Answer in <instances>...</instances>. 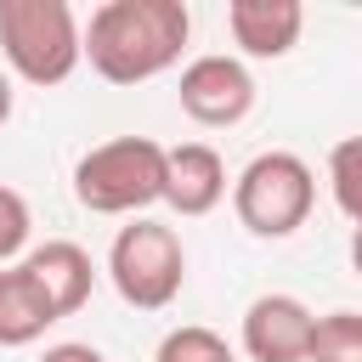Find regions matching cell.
Returning <instances> with one entry per match:
<instances>
[{
    "label": "cell",
    "instance_id": "7c38bea8",
    "mask_svg": "<svg viewBox=\"0 0 362 362\" xmlns=\"http://www.w3.org/2000/svg\"><path fill=\"white\" fill-rule=\"evenodd\" d=\"M305 362H362V317L356 311H328L311 322Z\"/></svg>",
    "mask_w": 362,
    "mask_h": 362
},
{
    "label": "cell",
    "instance_id": "30bf717a",
    "mask_svg": "<svg viewBox=\"0 0 362 362\" xmlns=\"http://www.w3.org/2000/svg\"><path fill=\"white\" fill-rule=\"evenodd\" d=\"M226 28H232V45L243 57H288L300 45L305 6L300 0H232Z\"/></svg>",
    "mask_w": 362,
    "mask_h": 362
},
{
    "label": "cell",
    "instance_id": "9c48e42d",
    "mask_svg": "<svg viewBox=\"0 0 362 362\" xmlns=\"http://www.w3.org/2000/svg\"><path fill=\"white\" fill-rule=\"evenodd\" d=\"M17 266L34 277V288H40L45 305L57 311V322L74 317V311L90 300V288H96V266H90V255H85L79 243H68V238H51V243L28 249Z\"/></svg>",
    "mask_w": 362,
    "mask_h": 362
},
{
    "label": "cell",
    "instance_id": "6da1fadb",
    "mask_svg": "<svg viewBox=\"0 0 362 362\" xmlns=\"http://www.w3.org/2000/svg\"><path fill=\"white\" fill-rule=\"evenodd\" d=\"M192 34V11L181 0H107L79 28V57L107 85H141L181 62Z\"/></svg>",
    "mask_w": 362,
    "mask_h": 362
},
{
    "label": "cell",
    "instance_id": "3957f363",
    "mask_svg": "<svg viewBox=\"0 0 362 362\" xmlns=\"http://www.w3.org/2000/svg\"><path fill=\"white\" fill-rule=\"evenodd\" d=\"M0 51L17 79L62 85L79 68V17L68 0H0Z\"/></svg>",
    "mask_w": 362,
    "mask_h": 362
},
{
    "label": "cell",
    "instance_id": "5b68a950",
    "mask_svg": "<svg viewBox=\"0 0 362 362\" xmlns=\"http://www.w3.org/2000/svg\"><path fill=\"white\" fill-rule=\"evenodd\" d=\"M107 277H113V288H119L124 305L164 311L181 294V283H187V249L175 238V226L147 221V215H136L130 226H119V238L107 249Z\"/></svg>",
    "mask_w": 362,
    "mask_h": 362
},
{
    "label": "cell",
    "instance_id": "9a60e30c",
    "mask_svg": "<svg viewBox=\"0 0 362 362\" xmlns=\"http://www.w3.org/2000/svg\"><path fill=\"white\" fill-rule=\"evenodd\" d=\"M28 226H34V221H28L23 192H17V187H0V266L28 249Z\"/></svg>",
    "mask_w": 362,
    "mask_h": 362
},
{
    "label": "cell",
    "instance_id": "277c9868",
    "mask_svg": "<svg viewBox=\"0 0 362 362\" xmlns=\"http://www.w3.org/2000/svg\"><path fill=\"white\" fill-rule=\"evenodd\" d=\"M317 175L300 153H260L232 181V209L255 238H288L311 221Z\"/></svg>",
    "mask_w": 362,
    "mask_h": 362
},
{
    "label": "cell",
    "instance_id": "4fadbf2b",
    "mask_svg": "<svg viewBox=\"0 0 362 362\" xmlns=\"http://www.w3.org/2000/svg\"><path fill=\"white\" fill-rule=\"evenodd\" d=\"M153 362H238V356L226 351V339H221L215 328L181 322V328H170V334L158 339V356H153Z\"/></svg>",
    "mask_w": 362,
    "mask_h": 362
},
{
    "label": "cell",
    "instance_id": "8992f818",
    "mask_svg": "<svg viewBox=\"0 0 362 362\" xmlns=\"http://www.w3.org/2000/svg\"><path fill=\"white\" fill-rule=\"evenodd\" d=\"M181 107H187V119H198L209 130H226V124L249 119V107H255V74L238 57H226V51L192 57L181 68Z\"/></svg>",
    "mask_w": 362,
    "mask_h": 362
},
{
    "label": "cell",
    "instance_id": "52a82bcc",
    "mask_svg": "<svg viewBox=\"0 0 362 362\" xmlns=\"http://www.w3.org/2000/svg\"><path fill=\"white\" fill-rule=\"evenodd\" d=\"M311 305L294 294H260L243 311V351L249 362H305L311 345Z\"/></svg>",
    "mask_w": 362,
    "mask_h": 362
},
{
    "label": "cell",
    "instance_id": "8fae6325",
    "mask_svg": "<svg viewBox=\"0 0 362 362\" xmlns=\"http://www.w3.org/2000/svg\"><path fill=\"white\" fill-rule=\"evenodd\" d=\"M57 322V311L45 305V294L34 288V277L23 266H0V345H34L45 328Z\"/></svg>",
    "mask_w": 362,
    "mask_h": 362
},
{
    "label": "cell",
    "instance_id": "ba28073f",
    "mask_svg": "<svg viewBox=\"0 0 362 362\" xmlns=\"http://www.w3.org/2000/svg\"><path fill=\"white\" fill-rule=\"evenodd\" d=\"M175 215H209L226 198V164L209 141H181L164 147V192H158Z\"/></svg>",
    "mask_w": 362,
    "mask_h": 362
},
{
    "label": "cell",
    "instance_id": "7a4b0ae2",
    "mask_svg": "<svg viewBox=\"0 0 362 362\" xmlns=\"http://www.w3.org/2000/svg\"><path fill=\"white\" fill-rule=\"evenodd\" d=\"M164 192V147L153 136H113L74 164V198L90 215H136Z\"/></svg>",
    "mask_w": 362,
    "mask_h": 362
},
{
    "label": "cell",
    "instance_id": "2e32d148",
    "mask_svg": "<svg viewBox=\"0 0 362 362\" xmlns=\"http://www.w3.org/2000/svg\"><path fill=\"white\" fill-rule=\"evenodd\" d=\"M6 119H11V79L0 74V124H6Z\"/></svg>",
    "mask_w": 362,
    "mask_h": 362
},
{
    "label": "cell",
    "instance_id": "5bb4252c",
    "mask_svg": "<svg viewBox=\"0 0 362 362\" xmlns=\"http://www.w3.org/2000/svg\"><path fill=\"white\" fill-rule=\"evenodd\" d=\"M356 158H362V141H356V136H345V141L328 153L334 204H339V215H345V221H356V215H362V198H356Z\"/></svg>",
    "mask_w": 362,
    "mask_h": 362
}]
</instances>
